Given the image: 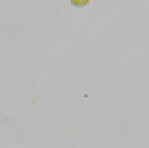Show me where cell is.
Masks as SVG:
<instances>
[{"label":"cell","instance_id":"6da1fadb","mask_svg":"<svg viewBox=\"0 0 149 148\" xmlns=\"http://www.w3.org/2000/svg\"><path fill=\"white\" fill-rule=\"evenodd\" d=\"M71 2L74 4V6H86V4H88V0H71Z\"/></svg>","mask_w":149,"mask_h":148}]
</instances>
